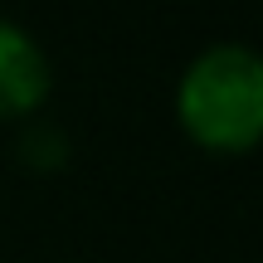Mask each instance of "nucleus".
<instances>
[{
  "label": "nucleus",
  "mask_w": 263,
  "mask_h": 263,
  "mask_svg": "<svg viewBox=\"0 0 263 263\" xmlns=\"http://www.w3.org/2000/svg\"><path fill=\"white\" fill-rule=\"evenodd\" d=\"M180 122L210 151H249L263 141V54L215 44L180 78Z\"/></svg>",
  "instance_id": "f257e3e1"
},
{
  "label": "nucleus",
  "mask_w": 263,
  "mask_h": 263,
  "mask_svg": "<svg viewBox=\"0 0 263 263\" xmlns=\"http://www.w3.org/2000/svg\"><path fill=\"white\" fill-rule=\"evenodd\" d=\"M49 93V59L20 25L0 20V117L34 112Z\"/></svg>",
  "instance_id": "f03ea898"
}]
</instances>
